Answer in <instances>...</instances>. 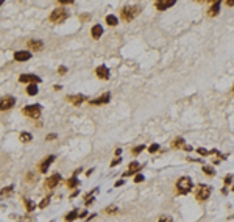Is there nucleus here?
I'll return each mask as SVG.
<instances>
[{
    "label": "nucleus",
    "instance_id": "20e7f679",
    "mask_svg": "<svg viewBox=\"0 0 234 222\" xmlns=\"http://www.w3.org/2000/svg\"><path fill=\"white\" fill-rule=\"evenodd\" d=\"M22 111H24L25 116H28V118H31V119H39V118H41V113H42V108H41V105L33 103V105L24 106Z\"/></svg>",
    "mask_w": 234,
    "mask_h": 222
},
{
    "label": "nucleus",
    "instance_id": "49530a36",
    "mask_svg": "<svg viewBox=\"0 0 234 222\" xmlns=\"http://www.w3.org/2000/svg\"><path fill=\"white\" fill-rule=\"evenodd\" d=\"M120 153H122V149H117V150H115V155H117V157H120Z\"/></svg>",
    "mask_w": 234,
    "mask_h": 222
},
{
    "label": "nucleus",
    "instance_id": "e433bc0d",
    "mask_svg": "<svg viewBox=\"0 0 234 222\" xmlns=\"http://www.w3.org/2000/svg\"><path fill=\"white\" fill-rule=\"evenodd\" d=\"M158 222H172V217L170 216H161Z\"/></svg>",
    "mask_w": 234,
    "mask_h": 222
},
{
    "label": "nucleus",
    "instance_id": "c756f323",
    "mask_svg": "<svg viewBox=\"0 0 234 222\" xmlns=\"http://www.w3.org/2000/svg\"><path fill=\"white\" fill-rule=\"evenodd\" d=\"M13 189H14V186H13V185H10L8 188H3V189H2V195H3V197L10 195V194L13 192Z\"/></svg>",
    "mask_w": 234,
    "mask_h": 222
},
{
    "label": "nucleus",
    "instance_id": "79ce46f5",
    "mask_svg": "<svg viewBox=\"0 0 234 222\" xmlns=\"http://www.w3.org/2000/svg\"><path fill=\"white\" fill-rule=\"evenodd\" d=\"M122 185H124V180H117L114 186H115V188H119V186H122Z\"/></svg>",
    "mask_w": 234,
    "mask_h": 222
},
{
    "label": "nucleus",
    "instance_id": "a878e982",
    "mask_svg": "<svg viewBox=\"0 0 234 222\" xmlns=\"http://www.w3.org/2000/svg\"><path fill=\"white\" fill-rule=\"evenodd\" d=\"M27 94L28 95H36L38 94V84H28L27 86Z\"/></svg>",
    "mask_w": 234,
    "mask_h": 222
},
{
    "label": "nucleus",
    "instance_id": "2eb2a0df",
    "mask_svg": "<svg viewBox=\"0 0 234 222\" xmlns=\"http://www.w3.org/2000/svg\"><path fill=\"white\" fill-rule=\"evenodd\" d=\"M109 97H111V94H109V92H105V94H101L98 99L89 100V103H91V105H105V103L109 102Z\"/></svg>",
    "mask_w": 234,
    "mask_h": 222
},
{
    "label": "nucleus",
    "instance_id": "f3484780",
    "mask_svg": "<svg viewBox=\"0 0 234 222\" xmlns=\"http://www.w3.org/2000/svg\"><path fill=\"white\" fill-rule=\"evenodd\" d=\"M103 35V27L100 25V24H97V25H94L92 27V30H91V36L94 38V39H100V36Z\"/></svg>",
    "mask_w": 234,
    "mask_h": 222
},
{
    "label": "nucleus",
    "instance_id": "6ab92c4d",
    "mask_svg": "<svg viewBox=\"0 0 234 222\" xmlns=\"http://www.w3.org/2000/svg\"><path fill=\"white\" fill-rule=\"evenodd\" d=\"M77 217H80V213H78V210H77V208H73L70 213H67V214H66V217H64V219H66V222H73Z\"/></svg>",
    "mask_w": 234,
    "mask_h": 222
},
{
    "label": "nucleus",
    "instance_id": "9d476101",
    "mask_svg": "<svg viewBox=\"0 0 234 222\" xmlns=\"http://www.w3.org/2000/svg\"><path fill=\"white\" fill-rule=\"evenodd\" d=\"M27 46H28V49H30L31 52H41V50L44 49V42L39 41V39H30V41L27 42Z\"/></svg>",
    "mask_w": 234,
    "mask_h": 222
},
{
    "label": "nucleus",
    "instance_id": "473e14b6",
    "mask_svg": "<svg viewBox=\"0 0 234 222\" xmlns=\"http://www.w3.org/2000/svg\"><path fill=\"white\" fill-rule=\"evenodd\" d=\"M223 181H225V186H229V185L232 183V175H231V174H228V175L225 177V180H223Z\"/></svg>",
    "mask_w": 234,
    "mask_h": 222
},
{
    "label": "nucleus",
    "instance_id": "37998d69",
    "mask_svg": "<svg viewBox=\"0 0 234 222\" xmlns=\"http://www.w3.org/2000/svg\"><path fill=\"white\" fill-rule=\"evenodd\" d=\"M28 180H33V181H36V175L35 174H28V177H27Z\"/></svg>",
    "mask_w": 234,
    "mask_h": 222
},
{
    "label": "nucleus",
    "instance_id": "423d86ee",
    "mask_svg": "<svg viewBox=\"0 0 234 222\" xmlns=\"http://www.w3.org/2000/svg\"><path fill=\"white\" fill-rule=\"evenodd\" d=\"M14 105H16V99L13 95H3L2 102H0V109L7 111V109H11Z\"/></svg>",
    "mask_w": 234,
    "mask_h": 222
},
{
    "label": "nucleus",
    "instance_id": "a19ab883",
    "mask_svg": "<svg viewBox=\"0 0 234 222\" xmlns=\"http://www.w3.org/2000/svg\"><path fill=\"white\" fill-rule=\"evenodd\" d=\"M53 139H56V135H55V133H50V135L47 136V141H53Z\"/></svg>",
    "mask_w": 234,
    "mask_h": 222
},
{
    "label": "nucleus",
    "instance_id": "39448f33",
    "mask_svg": "<svg viewBox=\"0 0 234 222\" xmlns=\"http://www.w3.org/2000/svg\"><path fill=\"white\" fill-rule=\"evenodd\" d=\"M209 197H211V188L206 186V185H203V183H200L197 186V189H195V199L198 202H204Z\"/></svg>",
    "mask_w": 234,
    "mask_h": 222
},
{
    "label": "nucleus",
    "instance_id": "4c0bfd02",
    "mask_svg": "<svg viewBox=\"0 0 234 222\" xmlns=\"http://www.w3.org/2000/svg\"><path fill=\"white\" fill-rule=\"evenodd\" d=\"M66 72H67V69H66L64 66H59V67H58V74H59V75H64Z\"/></svg>",
    "mask_w": 234,
    "mask_h": 222
},
{
    "label": "nucleus",
    "instance_id": "dca6fc26",
    "mask_svg": "<svg viewBox=\"0 0 234 222\" xmlns=\"http://www.w3.org/2000/svg\"><path fill=\"white\" fill-rule=\"evenodd\" d=\"M67 100H69L70 103H73L75 106H78V105H81V103L86 100V97H84V95H81V94H77V95H69V97H67Z\"/></svg>",
    "mask_w": 234,
    "mask_h": 222
},
{
    "label": "nucleus",
    "instance_id": "7ed1b4c3",
    "mask_svg": "<svg viewBox=\"0 0 234 222\" xmlns=\"http://www.w3.org/2000/svg\"><path fill=\"white\" fill-rule=\"evenodd\" d=\"M67 17H69V11L66 8H56L50 14V22H53V24H63Z\"/></svg>",
    "mask_w": 234,
    "mask_h": 222
},
{
    "label": "nucleus",
    "instance_id": "bb28decb",
    "mask_svg": "<svg viewBox=\"0 0 234 222\" xmlns=\"http://www.w3.org/2000/svg\"><path fill=\"white\" fill-rule=\"evenodd\" d=\"M50 200H52V195H45V197H44V199L39 202V208H41V210H44L45 206H49Z\"/></svg>",
    "mask_w": 234,
    "mask_h": 222
},
{
    "label": "nucleus",
    "instance_id": "aec40b11",
    "mask_svg": "<svg viewBox=\"0 0 234 222\" xmlns=\"http://www.w3.org/2000/svg\"><path fill=\"white\" fill-rule=\"evenodd\" d=\"M105 21H106V24H108L109 27H115L117 24H119V19H117V17H115L114 14H108Z\"/></svg>",
    "mask_w": 234,
    "mask_h": 222
},
{
    "label": "nucleus",
    "instance_id": "58836bf2",
    "mask_svg": "<svg viewBox=\"0 0 234 222\" xmlns=\"http://www.w3.org/2000/svg\"><path fill=\"white\" fill-rule=\"evenodd\" d=\"M59 3H61V5H72L73 0H59Z\"/></svg>",
    "mask_w": 234,
    "mask_h": 222
},
{
    "label": "nucleus",
    "instance_id": "4be33fe9",
    "mask_svg": "<svg viewBox=\"0 0 234 222\" xmlns=\"http://www.w3.org/2000/svg\"><path fill=\"white\" fill-rule=\"evenodd\" d=\"M80 185V181H78V178H77V175H73V177H70L69 180H67V188H70V189H73V188H77Z\"/></svg>",
    "mask_w": 234,
    "mask_h": 222
},
{
    "label": "nucleus",
    "instance_id": "3c124183",
    "mask_svg": "<svg viewBox=\"0 0 234 222\" xmlns=\"http://www.w3.org/2000/svg\"><path fill=\"white\" fill-rule=\"evenodd\" d=\"M92 172H94V169H89V171H87V172H86V175H87V177H89V175H91V174H92Z\"/></svg>",
    "mask_w": 234,
    "mask_h": 222
},
{
    "label": "nucleus",
    "instance_id": "ea45409f",
    "mask_svg": "<svg viewBox=\"0 0 234 222\" xmlns=\"http://www.w3.org/2000/svg\"><path fill=\"white\" fill-rule=\"evenodd\" d=\"M84 217L87 219V210H83V211L80 213V219H84Z\"/></svg>",
    "mask_w": 234,
    "mask_h": 222
},
{
    "label": "nucleus",
    "instance_id": "a211bd4d",
    "mask_svg": "<svg viewBox=\"0 0 234 222\" xmlns=\"http://www.w3.org/2000/svg\"><path fill=\"white\" fill-rule=\"evenodd\" d=\"M218 11H220V2H212V5H211V8L208 11V16L209 17H215L218 14Z\"/></svg>",
    "mask_w": 234,
    "mask_h": 222
},
{
    "label": "nucleus",
    "instance_id": "72a5a7b5",
    "mask_svg": "<svg viewBox=\"0 0 234 222\" xmlns=\"http://www.w3.org/2000/svg\"><path fill=\"white\" fill-rule=\"evenodd\" d=\"M158 150H159V146H158V144H152V146L148 147V152H150V153H155V152H158Z\"/></svg>",
    "mask_w": 234,
    "mask_h": 222
},
{
    "label": "nucleus",
    "instance_id": "09e8293b",
    "mask_svg": "<svg viewBox=\"0 0 234 222\" xmlns=\"http://www.w3.org/2000/svg\"><path fill=\"white\" fill-rule=\"evenodd\" d=\"M77 195H78V191H75V192H73V194H72V195H70V199H75V197H77Z\"/></svg>",
    "mask_w": 234,
    "mask_h": 222
},
{
    "label": "nucleus",
    "instance_id": "4468645a",
    "mask_svg": "<svg viewBox=\"0 0 234 222\" xmlns=\"http://www.w3.org/2000/svg\"><path fill=\"white\" fill-rule=\"evenodd\" d=\"M30 58H31L30 50H19V52L14 53V60L16 61H28Z\"/></svg>",
    "mask_w": 234,
    "mask_h": 222
},
{
    "label": "nucleus",
    "instance_id": "c9c22d12",
    "mask_svg": "<svg viewBox=\"0 0 234 222\" xmlns=\"http://www.w3.org/2000/svg\"><path fill=\"white\" fill-rule=\"evenodd\" d=\"M141 181H144V175L142 174H136L134 175V183H141Z\"/></svg>",
    "mask_w": 234,
    "mask_h": 222
},
{
    "label": "nucleus",
    "instance_id": "603ef678",
    "mask_svg": "<svg viewBox=\"0 0 234 222\" xmlns=\"http://www.w3.org/2000/svg\"><path fill=\"white\" fill-rule=\"evenodd\" d=\"M232 92H234V86H232Z\"/></svg>",
    "mask_w": 234,
    "mask_h": 222
},
{
    "label": "nucleus",
    "instance_id": "393cba45",
    "mask_svg": "<svg viewBox=\"0 0 234 222\" xmlns=\"http://www.w3.org/2000/svg\"><path fill=\"white\" fill-rule=\"evenodd\" d=\"M94 192H97V189H94V191H91V192H87V194L84 195V197H86V199H84V205H87V206H89V205L94 202V197H92V195H94Z\"/></svg>",
    "mask_w": 234,
    "mask_h": 222
},
{
    "label": "nucleus",
    "instance_id": "de8ad7c7",
    "mask_svg": "<svg viewBox=\"0 0 234 222\" xmlns=\"http://www.w3.org/2000/svg\"><path fill=\"white\" fill-rule=\"evenodd\" d=\"M184 150H187V152H190V150H192V147H190V146H184Z\"/></svg>",
    "mask_w": 234,
    "mask_h": 222
},
{
    "label": "nucleus",
    "instance_id": "8fccbe9b",
    "mask_svg": "<svg viewBox=\"0 0 234 222\" xmlns=\"http://www.w3.org/2000/svg\"><path fill=\"white\" fill-rule=\"evenodd\" d=\"M94 217H95V214H89V216H87V219H86V220H91V219H94Z\"/></svg>",
    "mask_w": 234,
    "mask_h": 222
},
{
    "label": "nucleus",
    "instance_id": "f257e3e1",
    "mask_svg": "<svg viewBox=\"0 0 234 222\" xmlns=\"http://www.w3.org/2000/svg\"><path fill=\"white\" fill-rule=\"evenodd\" d=\"M192 188H194V183H192L190 177H181V178L176 180V191L180 194L186 195L192 191Z\"/></svg>",
    "mask_w": 234,
    "mask_h": 222
},
{
    "label": "nucleus",
    "instance_id": "f704fd0d",
    "mask_svg": "<svg viewBox=\"0 0 234 222\" xmlns=\"http://www.w3.org/2000/svg\"><path fill=\"white\" fill-rule=\"evenodd\" d=\"M120 161H122V158H120V157L114 158V160L111 161V167H114V166H117V164H120Z\"/></svg>",
    "mask_w": 234,
    "mask_h": 222
},
{
    "label": "nucleus",
    "instance_id": "5701e85b",
    "mask_svg": "<svg viewBox=\"0 0 234 222\" xmlns=\"http://www.w3.org/2000/svg\"><path fill=\"white\" fill-rule=\"evenodd\" d=\"M183 146H184V139H183L181 136L175 138V139H173V142H172V147H173V149H181Z\"/></svg>",
    "mask_w": 234,
    "mask_h": 222
},
{
    "label": "nucleus",
    "instance_id": "b1692460",
    "mask_svg": "<svg viewBox=\"0 0 234 222\" xmlns=\"http://www.w3.org/2000/svg\"><path fill=\"white\" fill-rule=\"evenodd\" d=\"M19 139H21L22 142H28V141H31V139H33V136H31L28 132H22V133L19 135Z\"/></svg>",
    "mask_w": 234,
    "mask_h": 222
},
{
    "label": "nucleus",
    "instance_id": "7c9ffc66",
    "mask_svg": "<svg viewBox=\"0 0 234 222\" xmlns=\"http://www.w3.org/2000/svg\"><path fill=\"white\" fill-rule=\"evenodd\" d=\"M144 149H145V146H144V144H141V146H136V147L133 149V155H139V153H141Z\"/></svg>",
    "mask_w": 234,
    "mask_h": 222
},
{
    "label": "nucleus",
    "instance_id": "f03ea898",
    "mask_svg": "<svg viewBox=\"0 0 234 222\" xmlns=\"http://www.w3.org/2000/svg\"><path fill=\"white\" fill-rule=\"evenodd\" d=\"M139 13H141V8H139V7H124L122 11H120V17H122L125 22H131Z\"/></svg>",
    "mask_w": 234,
    "mask_h": 222
},
{
    "label": "nucleus",
    "instance_id": "2f4dec72",
    "mask_svg": "<svg viewBox=\"0 0 234 222\" xmlns=\"http://www.w3.org/2000/svg\"><path fill=\"white\" fill-rule=\"evenodd\" d=\"M197 152H198L200 155H209V153H217V150H212V152H208L206 149H201V147H198V149H197Z\"/></svg>",
    "mask_w": 234,
    "mask_h": 222
},
{
    "label": "nucleus",
    "instance_id": "f8f14e48",
    "mask_svg": "<svg viewBox=\"0 0 234 222\" xmlns=\"http://www.w3.org/2000/svg\"><path fill=\"white\" fill-rule=\"evenodd\" d=\"M95 74H97V77L101 78V80H108V78H109V69H108L105 64H100V66L95 69Z\"/></svg>",
    "mask_w": 234,
    "mask_h": 222
},
{
    "label": "nucleus",
    "instance_id": "cd10ccee",
    "mask_svg": "<svg viewBox=\"0 0 234 222\" xmlns=\"http://www.w3.org/2000/svg\"><path fill=\"white\" fill-rule=\"evenodd\" d=\"M203 174H204V175H208V177H214V175H215L214 169H212L211 166H206V164L203 166Z\"/></svg>",
    "mask_w": 234,
    "mask_h": 222
},
{
    "label": "nucleus",
    "instance_id": "412c9836",
    "mask_svg": "<svg viewBox=\"0 0 234 222\" xmlns=\"http://www.w3.org/2000/svg\"><path fill=\"white\" fill-rule=\"evenodd\" d=\"M24 203H25V208H27V211H28V213H31V211H35V210H36V203H35L33 200H30V199H24Z\"/></svg>",
    "mask_w": 234,
    "mask_h": 222
},
{
    "label": "nucleus",
    "instance_id": "a18cd8bd",
    "mask_svg": "<svg viewBox=\"0 0 234 222\" xmlns=\"http://www.w3.org/2000/svg\"><path fill=\"white\" fill-rule=\"evenodd\" d=\"M89 19V16L87 14H84V16H80V21H87Z\"/></svg>",
    "mask_w": 234,
    "mask_h": 222
},
{
    "label": "nucleus",
    "instance_id": "0eeeda50",
    "mask_svg": "<svg viewBox=\"0 0 234 222\" xmlns=\"http://www.w3.org/2000/svg\"><path fill=\"white\" fill-rule=\"evenodd\" d=\"M19 81L21 83H28V84H38L41 83V78L38 75H33V74H24L19 77Z\"/></svg>",
    "mask_w": 234,
    "mask_h": 222
},
{
    "label": "nucleus",
    "instance_id": "9b49d317",
    "mask_svg": "<svg viewBox=\"0 0 234 222\" xmlns=\"http://www.w3.org/2000/svg\"><path fill=\"white\" fill-rule=\"evenodd\" d=\"M142 169V164L141 163H138V161H131L130 164H128V171L124 174V177H128V175H133V174H136V172H139Z\"/></svg>",
    "mask_w": 234,
    "mask_h": 222
},
{
    "label": "nucleus",
    "instance_id": "ddd939ff",
    "mask_svg": "<svg viewBox=\"0 0 234 222\" xmlns=\"http://www.w3.org/2000/svg\"><path fill=\"white\" fill-rule=\"evenodd\" d=\"M55 160H56V158H55V155H49V157H47V158H45V160L41 163V164H39V171H41L42 174H45V172L49 171L50 164H52Z\"/></svg>",
    "mask_w": 234,
    "mask_h": 222
},
{
    "label": "nucleus",
    "instance_id": "6e6552de",
    "mask_svg": "<svg viewBox=\"0 0 234 222\" xmlns=\"http://www.w3.org/2000/svg\"><path fill=\"white\" fill-rule=\"evenodd\" d=\"M59 181H61V174H53L52 177H49V178L45 180V186H47L49 189H53L55 186L59 185Z\"/></svg>",
    "mask_w": 234,
    "mask_h": 222
},
{
    "label": "nucleus",
    "instance_id": "c85d7f7f",
    "mask_svg": "<svg viewBox=\"0 0 234 222\" xmlns=\"http://www.w3.org/2000/svg\"><path fill=\"white\" fill-rule=\"evenodd\" d=\"M117 211H119V208L114 206V205H111V206H106V208H105V213H106V214H115Z\"/></svg>",
    "mask_w": 234,
    "mask_h": 222
},
{
    "label": "nucleus",
    "instance_id": "c03bdc74",
    "mask_svg": "<svg viewBox=\"0 0 234 222\" xmlns=\"http://www.w3.org/2000/svg\"><path fill=\"white\" fill-rule=\"evenodd\" d=\"M225 3H226L228 7H232V5H234V0H226V2H225Z\"/></svg>",
    "mask_w": 234,
    "mask_h": 222
},
{
    "label": "nucleus",
    "instance_id": "1a4fd4ad",
    "mask_svg": "<svg viewBox=\"0 0 234 222\" xmlns=\"http://www.w3.org/2000/svg\"><path fill=\"white\" fill-rule=\"evenodd\" d=\"M175 2L173 0H158V2H155V8L159 10V11H164V10H169L170 7H173Z\"/></svg>",
    "mask_w": 234,
    "mask_h": 222
}]
</instances>
